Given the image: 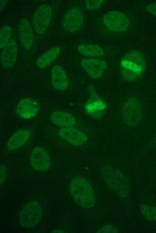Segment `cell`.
Wrapping results in <instances>:
<instances>
[{"mask_svg":"<svg viewBox=\"0 0 156 233\" xmlns=\"http://www.w3.org/2000/svg\"><path fill=\"white\" fill-rule=\"evenodd\" d=\"M12 32L11 27L5 25L2 27L0 30V48H3L9 41Z\"/></svg>","mask_w":156,"mask_h":233,"instance_id":"21","label":"cell"},{"mask_svg":"<svg viewBox=\"0 0 156 233\" xmlns=\"http://www.w3.org/2000/svg\"><path fill=\"white\" fill-rule=\"evenodd\" d=\"M42 215V208L39 203L35 200L30 201L20 213V224L25 228H32L39 222Z\"/></svg>","mask_w":156,"mask_h":233,"instance_id":"4","label":"cell"},{"mask_svg":"<svg viewBox=\"0 0 156 233\" xmlns=\"http://www.w3.org/2000/svg\"><path fill=\"white\" fill-rule=\"evenodd\" d=\"M52 12L51 7L46 4L40 5L36 10L33 17L32 22L37 33L41 34L46 31L51 21Z\"/></svg>","mask_w":156,"mask_h":233,"instance_id":"6","label":"cell"},{"mask_svg":"<svg viewBox=\"0 0 156 233\" xmlns=\"http://www.w3.org/2000/svg\"><path fill=\"white\" fill-rule=\"evenodd\" d=\"M83 20V15L81 10L78 7H73L65 14L63 21V26L67 31L74 32L80 28Z\"/></svg>","mask_w":156,"mask_h":233,"instance_id":"9","label":"cell"},{"mask_svg":"<svg viewBox=\"0 0 156 233\" xmlns=\"http://www.w3.org/2000/svg\"><path fill=\"white\" fill-rule=\"evenodd\" d=\"M90 98L85 106L86 111L97 118L101 117L106 108L105 103L98 95L92 86L89 89Z\"/></svg>","mask_w":156,"mask_h":233,"instance_id":"10","label":"cell"},{"mask_svg":"<svg viewBox=\"0 0 156 233\" xmlns=\"http://www.w3.org/2000/svg\"><path fill=\"white\" fill-rule=\"evenodd\" d=\"M52 233H65V232L62 230L60 229H57L54 230L53 231L51 232Z\"/></svg>","mask_w":156,"mask_h":233,"instance_id":"28","label":"cell"},{"mask_svg":"<svg viewBox=\"0 0 156 233\" xmlns=\"http://www.w3.org/2000/svg\"><path fill=\"white\" fill-rule=\"evenodd\" d=\"M82 67L92 78L97 79L104 74L107 67V63L104 60L94 59H86L81 62Z\"/></svg>","mask_w":156,"mask_h":233,"instance_id":"12","label":"cell"},{"mask_svg":"<svg viewBox=\"0 0 156 233\" xmlns=\"http://www.w3.org/2000/svg\"><path fill=\"white\" fill-rule=\"evenodd\" d=\"M69 187L71 196L78 206L85 209L94 206L96 200L94 191L88 181L83 178L76 177L72 180Z\"/></svg>","mask_w":156,"mask_h":233,"instance_id":"1","label":"cell"},{"mask_svg":"<svg viewBox=\"0 0 156 233\" xmlns=\"http://www.w3.org/2000/svg\"><path fill=\"white\" fill-rule=\"evenodd\" d=\"M38 101L33 99L26 98L18 103L16 112L21 118L28 119L35 116L40 109Z\"/></svg>","mask_w":156,"mask_h":233,"instance_id":"11","label":"cell"},{"mask_svg":"<svg viewBox=\"0 0 156 233\" xmlns=\"http://www.w3.org/2000/svg\"><path fill=\"white\" fill-rule=\"evenodd\" d=\"M118 230L115 227L111 224H108L98 230L97 233H117Z\"/></svg>","mask_w":156,"mask_h":233,"instance_id":"23","label":"cell"},{"mask_svg":"<svg viewBox=\"0 0 156 233\" xmlns=\"http://www.w3.org/2000/svg\"><path fill=\"white\" fill-rule=\"evenodd\" d=\"M19 33L22 46L27 50L30 49L33 42V34L30 23L27 19L23 18L21 20L19 27Z\"/></svg>","mask_w":156,"mask_h":233,"instance_id":"15","label":"cell"},{"mask_svg":"<svg viewBox=\"0 0 156 233\" xmlns=\"http://www.w3.org/2000/svg\"><path fill=\"white\" fill-rule=\"evenodd\" d=\"M6 3L7 1L6 0H2L0 1V9L1 11L5 7Z\"/></svg>","mask_w":156,"mask_h":233,"instance_id":"27","label":"cell"},{"mask_svg":"<svg viewBox=\"0 0 156 233\" xmlns=\"http://www.w3.org/2000/svg\"><path fill=\"white\" fill-rule=\"evenodd\" d=\"M58 47L53 48L47 51L37 60V64L40 68H44L49 66L57 57L60 53Z\"/></svg>","mask_w":156,"mask_h":233,"instance_id":"19","label":"cell"},{"mask_svg":"<svg viewBox=\"0 0 156 233\" xmlns=\"http://www.w3.org/2000/svg\"><path fill=\"white\" fill-rule=\"evenodd\" d=\"M122 115L125 122L130 126H134L140 121L142 116L141 104L136 97L129 98L125 103Z\"/></svg>","mask_w":156,"mask_h":233,"instance_id":"5","label":"cell"},{"mask_svg":"<svg viewBox=\"0 0 156 233\" xmlns=\"http://www.w3.org/2000/svg\"><path fill=\"white\" fill-rule=\"evenodd\" d=\"M51 118L53 123L60 127H70L74 125L76 122L75 118L71 114L60 111L53 112Z\"/></svg>","mask_w":156,"mask_h":233,"instance_id":"18","label":"cell"},{"mask_svg":"<svg viewBox=\"0 0 156 233\" xmlns=\"http://www.w3.org/2000/svg\"><path fill=\"white\" fill-rule=\"evenodd\" d=\"M51 83L53 87L56 89L63 91L66 89L68 85L66 74L60 66H54L51 70Z\"/></svg>","mask_w":156,"mask_h":233,"instance_id":"16","label":"cell"},{"mask_svg":"<svg viewBox=\"0 0 156 233\" xmlns=\"http://www.w3.org/2000/svg\"><path fill=\"white\" fill-rule=\"evenodd\" d=\"M78 50L82 54L90 57H100L104 54L103 49L97 45L81 44L78 47Z\"/></svg>","mask_w":156,"mask_h":233,"instance_id":"20","label":"cell"},{"mask_svg":"<svg viewBox=\"0 0 156 233\" xmlns=\"http://www.w3.org/2000/svg\"><path fill=\"white\" fill-rule=\"evenodd\" d=\"M17 50L16 40L14 39L10 40L3 48L1 54V64L4 68H9L13 66L16 60Z\"/></svg>","mask_w":156,"mask_h":233,"instance_id":"13","label":"cell"},{"mask_svg":"<svg viewBox=\"0 0 156 233\" xmlns=\"http://www.w3.org/2000/svg\"><path fill=\"white\" fill-rule=\"evenodd\" d=\"M103 22L108 29L115 32L124 31L129 25L127 17L119 11H112L107 13L104 17Z\"/></svg>","mask_w":156,"mask_h":233,"instance_id":"7","label":"cell"},{"mask_svg":"<svg viewBox=\"0 0 156 233\" xmlns=\"http://www.w3.org/2000/svg\"><path fill=\"white\" fill-rule=\"evenodd\" d=\"M0 170V183L1 185L4 183L5 179L6 169L5 166L1 165Z\"/></svg>","mask_w":156,"mask_h":233,"instance_id":"24","label":"cell"},{"mask_svg":"<svg viewBox=\"0 0 156 233\" xmlns=\"http://www.w3.org/2000/svg\"><path fill=\"white\" fill-rule=\"evenodd\" d=\"M30 159L31 166L37 171H45L51 166V160L48 154L41 147H36L33 149Z\"/></svg>","mask_w":156,"mask_h":233,"instance_id":"8","label":"cell"},{"mask_svg":"<svg viewBox=\"0 0 156 233\" xmlns=\"http://www.w3.org/2000/svg\"><path fill=\"white\" fill-rule=\"evenodd\" d=\"M103 0H87L85 1L87 9L89 10H93L99 8Z\"/></svg>","mask_w":156,"mask_h":233,"instance_id":"22","label":"cell"},{"mask_svg":"<svg viewBox=\"0 0 156 233\" xmlns=\"http://www.w3.org/2000/svg\"><path fill=\"white\" fill-rule=\"evenodd\" d=\"M146 9L148 12L156 16V2L148 5L146 7Z\"/></svg>","mask_w":156,"mask_h":233,"instance_id":"25","label":"cell"},{"mask_svg":"<svg viewBox=\"0 0 156 233\" xmlns=\"http://www.w3.org/2000/svg\"><path fill=\"white\" fill-rule=\"evenodd\" d=\"M30 135L27 129H20L15 132L10 138L7 144L10 150H15L23 146L27 141Z\"/></svg>","mask_w":156,"mask_h":233,"instance_id":"17","label":"cell"},{"mask_svg":"<svg viewBox=\"0 0 156 233\" xmlns=\"http://www.w3.org/2000/svg\"><path fill=\"white\" fill-rule=\"evenodd\" d=\"M150 221H156V207H151Z\"/></svg>","mask_w":156,"mask_h":233,"instance_id":"26","label":"cell"},{"mask_svg":"<svg viewBox=\"0 0 156 233\" xmlns=\"http://www.w3.org/2000/svg\"><path fill=\"white\" fill-rule=\"evenodd\" d=\"M145 66L143 56L140 53L135 52L126 54L120 63L122 76L128 81H133L140 78L144 73Z\"/></svg>","mask_w":156,"mask_h":233,"instance_id":"2","label":"cell"},{"mask_svg":"<svg viewBox=\"0 0 156 233\" xmlns=\"http://www.w3.org/2000/svg\"><path fill=\"white\" fill-rule=\"evenodd\" d=\"M58 134L62 138L75 145H81L85 143L87 140V136L85 134L77 129L70 127L61 129Z\"/></svg>","mask_w":156,"mask_h":233,"instance_id":"14","label":"cell"},{"mask_svg":"<svg viewBox=\"0 0 156 233\" xmlns=\"http://www.w3.org/2000/svg\"><path fill=\"white\" fill-rule=\"evenodd\" d=\"M102 175L107 185L122 198L127 197L130 192V184L127 178L120 171L109 166L103 167Z\"/></svg>","mask_w":156,"mask_h":233,"instance_id":"3","label":"cell"}]
</instances>
